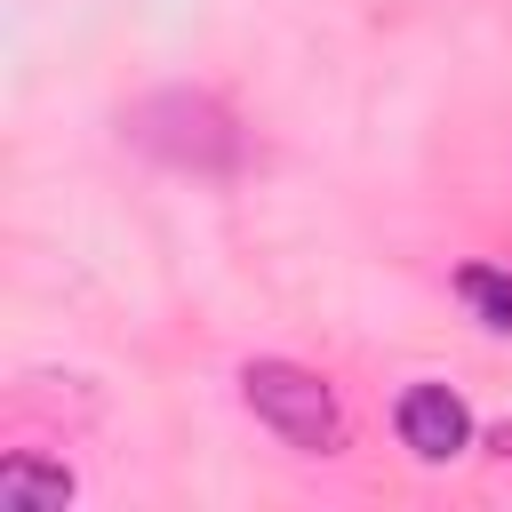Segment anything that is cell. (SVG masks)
Wrapping results in <instances>:
<instances>
[{"instance_id":"cell-1","label":"cell","mask_w":512,"mask_h":512,"mask_svg":"<svg viewBox=\"0 0 512 512\" xmlns=\"http://www.w3.org/2000/svg\"><path fill=\"white\" fill-rule=\"evenodd\" d=\"M128 144L168 160V168H192V176H232L248 160V136L240 120L208 96V88H160L128 112Z\"/></svg>"},{"instance_id":"cell-2","label":"cell","mask_w":512,"mask_h":512,"mask_svg":"<svg viewBox=\"0 0 512 512\" xmlns=\"http://www.w3.org/2000/svg\"><path fill=\"white\" fill-rule=\"evenodd\" d=\"M240 400H248V416H256L272 440H288L296 456H344V440H352L336 384L312 376V368H296V360H248V368H240Z\"/></svg>"},{"instance_id":"cell-3","label":"cell","mask_w":512,"mask_h":512,"mask_svg":"<svg viewBox=\"0 0 512 512\" xmlns=\"http://www.w3.org/2000/svg\"><path fill=\"white\" fill-rule=\"evenodd\" d=\"M392 432H400V448H408L416 464H456V456L472 448V408H464L456 384L416 376V384L392 400Z\"/></svg>"},{"instance_id":"cell-4","label":"cell","mask_w":512,"mask_h":512,"mask_svg":"<svg viewBox=\"0 0 512 512\" xmlns=\"http://www.w3.org/2000/svg\"><path fill=\"white\" fill-rule=\"evenodd\" d=\"M72 496H80V480H72L64 464L32 456V448H16V456L0 464V504H8V512H64Z\"/></svg>"},{"instance_id":"cell-5","label":"cell","mask_w":512,"mask_h":512,"mask_svg":"<svg viewBox=\"0 0 512 512\" xmlns=\"http://www.w3.org/2000/svg\"><path fill=\"white\" fill-rule=\"evenodd\" d=\"M456 296H464V312L488 336H512V264H464L456 272Z\"/></svg>"}]
</instances>
